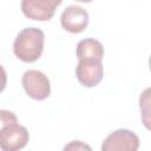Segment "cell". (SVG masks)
<instances>
[{
  "instance_id": "30bf717a",
  "label": "cell",
  "mask_w": 151,
  "mask_h": 151,
  "mask_svg": "<svg viewBox=\"0 0 151 151\" xmlns=\"http://www.w3.org/2000/svg\"><path fill=\"white\" fill-rule=\"evenodd\" d=\"M64 150H88V151H91V146L84 144L83 142L76 140V142H71L68 145H66L64 147Z\"/></svg>"
},
{
  "instance_id": "7c38bea8",
  "label": "cell",
  "mask_w": 151,
  "mask_h": 151,
  "mask_svg": "<svg viewBox=\"0 0 151 151\" xmlns=\"http://www.w3.org/2000/svg\"><path fill=\"white\" fill-rule=\"evenodd\" d=\"M149 68H150V71H151V55H150V58H149Z\"/></svg>"
},
{
  "instance_id": "8fae6325",
  "label": "cell",
  "mask_w": 151,
  "mask_h": 151,
  "mask_svg": "<svg viewBox=\"0 0 151 151\" xmlns=\"http://www.w3.org/2000/svg\"><path fill=\"white\" fill-rule=\"evenodd\" d=\"M76 1H80V2H91L93 0H76Z\"/></svg>"
},
{
  "instance_id": "6da1fadb",
  "label": "cell",
  "mask_w": 151,
  "mask_h": 151,
  "mask_svg": "<svg viewBox=\"0 0 151 151\" xmlns=\"http://www.w3.org/2000/svg\"><path fill=\"white\" fill-rule=\"evenodd\" d=\"M44 41L45 34L40 28H24L14 39L13 52L19 60L24 63H33L41 57L44 51Z\"/></svg>"
},
{
  "instance_id": "52a82bcc",
  "label": "cell",
  "mask_w": 151,
  "mask_h": 151,
  "mask_svg": "<svg viewBox=\"0 0 151 151\" xmlns=\"http://www.w3.org/2000/svg\"><path fill=\"white\" fill-rule=\"evenodd\" d=\"M60 24L63 28L70 33L78 34L86 29L88 25V13L85 8L71 5L66 7L60 17Z\"/></svg>"
},
{
  "instance_id": "5b68a950",
  "label": "cell",
  "mask_w": 151,
  "mask_h": 151,
  "mask_svg": "<svg viewBox=\"0 0 151 151\" xmlns=\"http://www.w3.org/2000/svg\"><path fill=\"white\" fill-rule=\"evenodd\" d=\"M61 2L63 0H21V11L28 19L47 21L53 18Z\"/></svg>"
},
{
  "instance_id": "277c9868",
  "label": "cell",
  "mask_w": 151,
  "mask_h": 151,
  "mask_svg": "<svg viewBox=\"0 0 151 151\" xmlns=\"http://www.w3.org/2000/svg\"><path fill=\"white\" fill-rule=\"evenodd\" d=\"M139 149V137L130 130L119 129L110 133L101 144L103 151H136Z\"/></svg>"
},
{
  "instance_id": "ba28073f",
  "label": "cell",
  "mask_w": 151,
  "mask_h": 151,
  "mask_svg": "<svg viewBox=\"0 0 151 151\" xmlns=\"http://www.w3.org/2000/svg\"><path fill=\"white\" fill-rule=\"evenodd\" d=\"M77 57L78 60L80 59H99L103 60L104 58V46L100 41L87 38L83 39L77 45Z\"/></svg>"
},
{
  "instance_id": "3957f363",
  "label": "cell",
  "mask_w": 151,
  "mask_h": 151,
  "mask_svg": "<svg viewBox=\"0 0 151 151\" xmlns=\"http://www.w3.org/2000/svg\"><path fill=\"white\" fill-rule=\"evenodd\" d=\"M22 87L26 94L34 100H44L51 93L50 79L45 73L38 70H28L21 78Z\"/></svg>"
},
{
  "instance_id": "7a4b0ae2",
  "label": "cell",
  "mask_w": 151,
  "mask_h": 151,
  "mask_svg": "<svg viewBox=\"0 0 151 151\" xmlns=\"http://www.w3.org/2000/svg\"><path fill=\"white\" fill-rule=\"evenodd\" d=\"M0 146L4 151H18L26 146L29 134L25 126L18 123L15 114L7 110L0 111Z\"/></svg>"
},
{
  "instance_id": "9c48e42d",
  "label": "cell",
  "mask_w": 151,
  "mask_h": 151,
  "mask_svg": "<svg viewBox=\"0 0 151 151\" xmlns=\"http://www.w3.org/2000/svg\"><path fill=\"white\" fill-rule=\"evenodd\" d=\"M139 109L143 125L151 131V87L145 88L139 96Z\"/></svg>"
},
{
  "instance_id": "8992f818",
  "label": "cell",
  "mask_w": 151,
  "mask_h": 151,
  "mask_svg": "<svg viewBox=\"0 0 151 151\" xmlns=\"http://www.w3.org/2000/svg\"><path fill=\"white\" fill-rule=\"evenodd\" d=\"M78 81L85 87L97 86L104 77V67L99 59H80L76 67Z\"/></svg>"
}]
</instances>
